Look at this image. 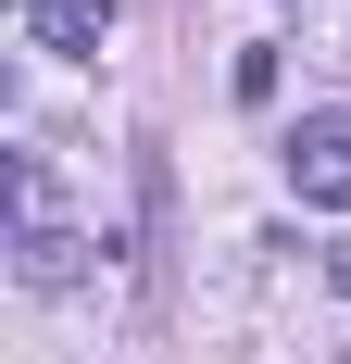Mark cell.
<instances>
[{
    "label": "cell",
    "instance_id": "obj_3",
    "mask_svg": "<svg viewBox=\"0 0 351 364\" xmlns=\"http://www.w3.org/2000/svg\"><path fill=\"white\" fill-rule=\"evenodd\" d=\"M163 277H176V164L139 151V289L163 301Z\"/></svg>",
    "mask_w": 351,
    "mask_h": 364
},
{
    "label": "cell",
    "instance_id": "obj_2",
    "mask_svg": "<svg viewBox=\"0 0 351 364\" xmlns=\"http://www.w3.org/2000/svg\"><path fill=\"white\" fill-rule=\"evenodd\" d=\"M288 188L314 214H351V101H326V113L288 126Z\"/></svg>",
    "mask_w": 351,
    "mask_h": 364
},
{
    "label": "cell",
    "instance_id": "obj_1",
    "mask_svg": "<svg viewBox=\"0 0 351 364\" xmlns=\"http://www.w3.org/2000/svg\"><path fill=\"white\" fill-rule=\"evenodd\" d=\"M13 277H26V289H75V277H88V239L50 214V176H38V151L13 164Z\"/></svg>",
    "mask_w": 351,
    "mask_h": 364
},
{
    "label": "cell",
    "instance_id": "obj_4",
    "mask_svg": "<svg viewBox=\"0 0 351 364\" xmlns=\"http://www.w3.org/2000/svg\"><path fill=\"white\" fill-rule=\"evenodd\" d=\"M26 38L50 50V63H88L113 38V0H26Z\"/></svg>",
    "mask_w": 351,
    "mask_h": 364
},
{
    "label": "cell",
    "instance_id": "obj_5",
    "mask_svg": "<svg viewBox=\"0 0 351 364\" xmlns=\"http://www.w3.org/2000/svg\"><path fill=\"white\" fill-rule=\"evenodd\" d=\"M276 75H288V63H276V50H264V38H251L239 63H226V88H239V113H264V101H276Z\"/></svg>",
    "mask_w": 351,
    "mask_h": 364
},
{
    "label": "cell",
    "instance_id": "obj_6",
    "mask_svg": "<svg viewBox=\"0 0 351 364\" xmlns=\"http://www.w3.org/2000/svg\"><path fill=\"white\" fill-rule=\"evenodd\" d=\"M326 277H339V301H351V252H339V264H326Z\"/></svg>",
    "mask_w": 351,
    "mask_h": 364
}]
</instances>
